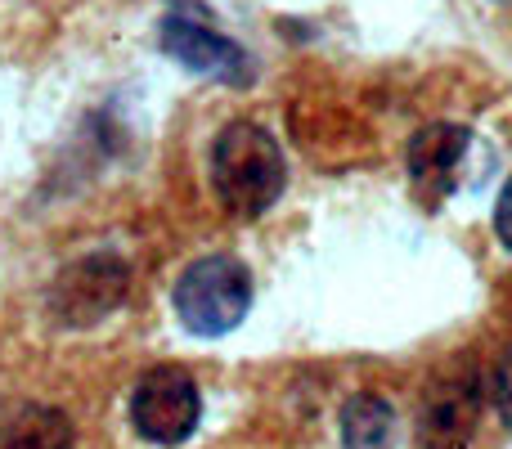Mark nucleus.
Segmentation results:
<instances>
[{"label":"nucleus","mask_w":512,"mask_h":449,"mask_svg":"<svg viewBox=\"0 0 512 449\" xmlns=\"http://www.w3.org/2000/svg\"><path fill=\"white\" fill-rule=\"evenodd\" d=\"M126 414H131V427L140 441H149L158 449H176L203 423V391L176 364H153L131 387Z\"/></svg>","instance_id":"7ed1b4c3"},{"label":"nucleus","mask_w":512,"mask_h":449,"mask_svg":"<svg viewBox=\"0 0 512 449\" xmlns=\"http://www.w3.org/2000/svg\"><path fill=\"white\" fill-rule=\"evenodd\" d=\"M495 234H499V243L512 252V176H508V185L499 189V203H495Z\"/></svg>","instance_id":"9b49d317"},{"label":"nucleus","mask_w":512,"mask_h":449,"mask_svg":"<svg viewBox=\"0 0 512 449\" xmlns=\"http://www.w3.org/2000/svg\"><path fill=\"white\" fill-rule=\"evenodd\" d=\"M468 149H472V131L454 122H432L409 140V180H414V189L427 203L454 194Z\"/></svg>","instance_id":"0eeeda50"},{"label":"nucleus","mask_w":512,"mask_h":449,"mask_svg":"<svg viewBox=\"0 0 512 449\" xmlns=\"http://www.w3.org/2000/svg\"><path fill=\"white\" fill-rule=\"evenodd\" d=\"M391 405L382 396H373V391H355V396H346L342 405V418H337V427H342V445L346 449H382L391 436Z\"/></svg>","instance_id":"1a4fd4ad"},{"label":"nucleus","mask_w":512,"mask_h":449,"mask_svg":"<svg viewBox=\"0 0 512 449\" xmlns=\"http://www.w3.org/2000/svg\"><path fill=\"white\" fill-rule=\"evenodd\" d=\"M131 292V265L113 252H86L50 279L45 306L59 328H90L108 319Z\"/></svg>","instance_id":"20e7f679"},{"label":"nucleus","mask_w":512,"mask_h":449,"mask_svg":"<svg viewBox=\"0 0 512 449\" xmlns=\"http://www.w3.org/2000/svg\"><path fill=\"white\" fill-rule=\"evenodd\" d=\"M212 194L234 221H256L279 203L288 185V158L283 144L256 122H230L216 131L207 153Z\"/></svg>","instance_id":"f257e3e1"},{"label":"nucleus","mask_w":512,"mask_h":449,"mask_svg":"<svg viewBox=\"0 0 512 449\" xmlns=\"http://www.w3.org/2000/svg\"><path fill=\"white\" fill-rule=\"evenodd\" d=\"M72 418L41 400H18L0 409V449H72Z\"/></svg>","instance_id":"6e6552de"},{"label":"nucleus","mask_w":512,"mask_h":449,"mask_svg":"<svg viewBox=\"0 0 512 449\" xmlns=\"http://www.w3.org/2000/svg\"><path fill=\"white\" fill-rule=\"evenodd\" d=\"M162 50L176 63H185L189 72L212 77V81H221V86H248L256 72L252 54L243 50L239 41H230V36H221L216 27L198 23V18H185V14H167V23H162Z\"/></svg>","instance_id":"423d86ee"},{"label":"nucleus","mask_w":512,"mask_h":449,"mask_svg":"<svg viewBox=\"0 0 512 449\" xmlns=\"http://www.w3.org/2000/svg\"><path fill=\"white\" fill-rule=\"evenodd\" d=\"M486 405V378L477 369H445L427 382L414 418L418 449H468Z\"/></svg>","instance_id":"39448f33"},{"label":"nucleus","mask_w":512,"mask_h":449,"mask_svg":"<svg viewBox=\"0 0 512 449\" xmlns=\"http://www.w3.org/2000/svg\"><path fill=\"white\" fill-rule=\"evenodd\" d=\"M486 400L495 409V418L512 432V346L499 351V360L490 364V378H486Z\"/></svg>","instance_id":"9d476101"},{"label":"nucleus","mask_w":512,"mask_h":449,"mask_svg":"<svg viewBox=\"0 0 512 449\" xmlns=\"http://www.w3.org/2000/svg\"><path fill=\"white\" fill-rule=\"evenodd\" d=\"M176 319L194 337H225L248 319L252 310V274L243 261L225 252L198 256L185 265V274L171 288Z\"/></svg>","instance_id":"f03ea898"}]
</instances>
